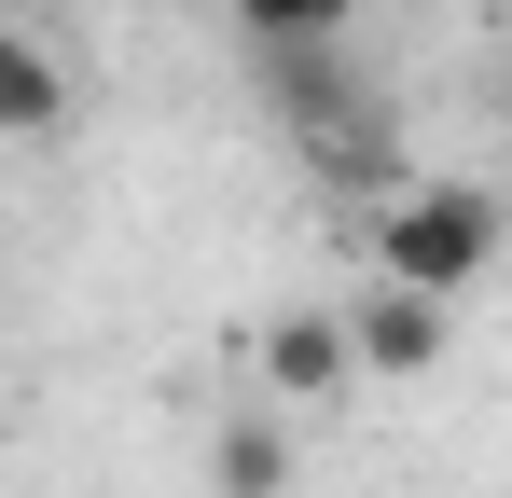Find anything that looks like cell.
<instances>
[{"instance_id":"obj_2","label":"cell","mask_w":512,"mask_h":498,"mask_svg":"<svg viewBox=\"0 0 512 498\" xmlns=\"http://www.w3.org/2000/svg\"><path fill=\"white\" fill-rule=\"evenodd\" d=\"M333 332H346V374H443V305L388 291V277H374V291H360Z\"/></svg>"},{"instance_id":"obj_1","label":"cell","mask_w":512,"mask_h":498,"mask_svg":"<svg viewBox=\"0 0 512 498\" xmlns=\"http://www.w3.org/2000/svg\"><path fill=\"white\" fill-rule=\"evenodd\" d=\"M485 263H499V194L485 180H388V208H374V277L388 291L457 319L485 291Z\"/></svg>"},{"instance_id":"obj_6","label":"cell","mask_w":512,"mask_h":498,"mask_svg":"<svg viewBox=\"0 0 512 498\" xmlns=\"http://www.w3.org/2000/svg\"><path fill=\"white\" fill-rule=\"evenodd\" d=\"M208 485L222 498H291V429H277V415H236V429L208 443Z\"/></svg>"},{"instance_id":"obj_3","label":"cell","mask_w":512,"mask_h":498,"mask_svg":"<svg viewBox=\"0 0 512 498\" xmlns=\"http://www.w3.org/2000/svg\"><path fill=\"white\" fill-rule=\"evenodd\" d=\"M263 97L291 111V139H305V153H333V139H360V125H374L333 42H305V56H263Z\"/></svg>"},{"instance_id":"obj_4","label":"cell","mask_w":512,"mask_h":498,"mask_svg":"<svg viewBox=\"0 0 512 498\" xmlns=\"http://www.w3.org/2000/svg\"><path fill=\"white\" fill-rule=\"evenodd\" d=\"M263 388H277V402H333V388H360V374H346V332L319 319V305H291V319L263 332Z\"/></svg>"},{"instance_id":"obj_5","label":"cell","mask_w":512,"mask_h":498,"mask_svg":"<svg viewBox=\"0 0 512 498\" xmlns=\"http://www.w3.org/2000/svg\"><path fill=\"white\" fill-rule=\"evenodd\" d=\"M56 125H70V70L0 14V139H56Z\"/></svg>"},{"instance_id":"obj_7","label":"cell","mask_w":512,"mask_h":498,"mask_svg":"<svg viewBox=\"0 0 512 498\" xmlns=\"http://www.w3.org/2000/svg\"><path fill=\"white\" fill-rule=\"evenodd\" d=\"M236 28H250V56H305V42L360 28V0H236Z\"/></svg>"}]
</instances>
